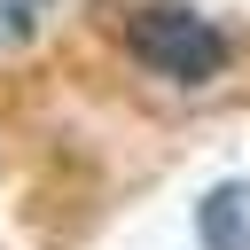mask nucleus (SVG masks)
<instances>
[{
    "label": "nucleus",
    "instance_id": "obj_1",
    "mask_svg": "<svg viewBox=\"0 0 250 250\" xmlns=\"http://www.w3.org/2000/svg\"><path fill=\"white\" fill-rule=\"evenodd\" d=\"M125 47H133L156 78H172V86H203V78L227 70V31H219L211 16H195V8H180V0H148V8H133Z\"/></svg>",
    "mask_w": 250,
    "mask_h": 250
},
{
    "label": "nucleus",
    "instance_id": "obj_2",
    "mask_svg": "<svg viewBox=\"0 0 250 250\" xmlns=\"http://www.w3.org/2000/svg\"><path fill=\"white\" fill-rule=\"evenodd\" d=\"M203 242H211V250H242V242H250V195H242V188H219V195L203 203Z\"/></svg>",
    "mask_w": 250,
    "mask_h": 250
},
{
    "label": "nucleus",
    "instance_id": "obj_3",
    "mask_svg": "<svg viewBox=\"0 0 250 250\" xmlns=\"http://www.w3.org/2000/svg\"><path fill=\"white\" fill-rule=\"evenodd\" d=\"M47 16V0H0V39H31Z\"/></svg>",
    "mask_w": 250,
    "mask_h": 250
}]
</instances>
